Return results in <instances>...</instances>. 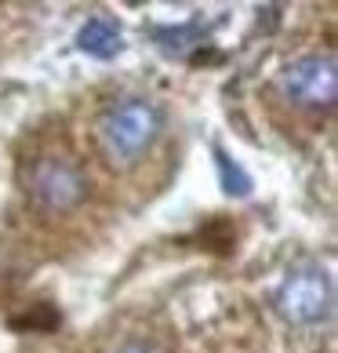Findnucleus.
<instances>
[{
	"label": "nucleus",
	"instance_id": "obj_5",
	"mask_svg": "<svg viewBox=\"0 0 338 353\" xmlns=\"http://www.w3.org/2000/svg\"><path fill=\"white\" fill-rule=\"evenodd\" d=\"M76 48L84 51V55H91V59H113L116 51L124 48V41H120V26H116L113 19H106V15H91L84 26H81V33H76Z\"/></svg>",
	"mask_w": 338,
	"mask_h": 353
},
{
	"label": "nucleus",
	"instance_id": "obj_1",
	"mask_svg": "<svg viewBox=\"0 0 338 353\" xmlns=\"http://www.w3.org/2000/svg\"><path fill=\"white\" fill-rule=\"evenodd\" d=\"M164 132V113L149 99H120L98 117V142L113 164H135Z\"/></svg>",
	"mask_w": 338,
	"mask_h": 353
},
{
	"label": "nucleus",
	"instance_id": "obj_2",
	"mask_svg": "<svg viewBox=\"0 0 338 353\" xmlns=\"http://www.w3.org/2000/svg\"><path fill=\"white\" fill-rule=\"evenodd\" d=\"M280 95L298 110L320 113L331 110L338 99V66L331 51H309V55L288 62L277 77Z\"/></svg>",
	"mask_w": 338,
	"mask_h": 353
},
{
	"label": "nucleus",
	"instance_id": "obj_4",
	"mask_svg": "<svg viewBox=\"0 0 338 353\" xmlns=\"http://www.w3.org/2000/svg\"><path fill=\"white\" fill-rule=\"evenodd\" d=\"M25 190L44 212H70L84 201L87 179L66 157H36L25 175Z\"/></svg>",
	"mask_w": 338,
	"mask_h": 353
},
{
	"label": "nucleus",
	"instance_id": "obj_6",
	"mask_svg": "<svg viewBox=\"0 0 338 353\" xmlns=\"http://www.w3.org/2000/svg\"><path fill=\"white\" fill-rule=\"evenodd\" d=\"M153 41H157L160 51L175 59H189L193 48H200L207 41L204 26L200 22H189V26H160V30H153Z\"/></svg>",
	"mask_w": 338,
	"mask_h": 353
},
{
	"label": "nucleus",
	"instance_id": "obj_7",
	"mask_svg": "<svg viewBox=\"0 0 338 353\" xmlns=\"http://www.w3.org/2000/svg\"><path fill=\"white\" fill-rule=\"evenodd\" d=\"M215 164H218V175H222V190H226V193H237V197H244V193L251 190L248 172H244L240 164H233L222 150H215Z\"/></svg>",
	"mask_w": 338,
	"mask_h": 353
},
{
	"label": "nucleus",
	"instance_id": "obj_3",
	"mask_svg": "<svg viewBox=\"0 0 338 353\" xmlns=\"http://www.w3.org/2000/svg\"><path fill=\"white\" fill-rule=\"evenodd\" d=\"M331 306H335V288L320 266H302L288 273L277 292V313L295 328H313V324L328 321Z\"/></svg>",
	"mask_w": 338,
	"mask_h": 353
},
{
	"label": "nucleus",
	"instance_id": "obj_8",
	"mask_svg": "<svg viewBox=\"0 0 338 353\" xmlns=\"http://www.w3.org/2000/svg\"><path fill=\"white\" fill-rule=\"evenodd\" d=\"M59 324V313L51 306H41L36 313H25V317H15L11 321V328H41V332H51Z\"/></svg>",
	"mask_w": 338,
	"mask_h": 353
},
{
	"label": "nucleus",
	"instance_id": "obj_9",
	"mask_svg": "<svg viewBox=\"0 0 338 353\" xmlns=\"http://www.w3.org/2000/svg\"><path fill=\"white\" fill-rule=\"evenodd\" d=\"M113 353H157V350L146 346V343H124V346H116Z\"/></svg>",
	"mask_w": 338,
	"mask_h": 353
}]
</instances>
